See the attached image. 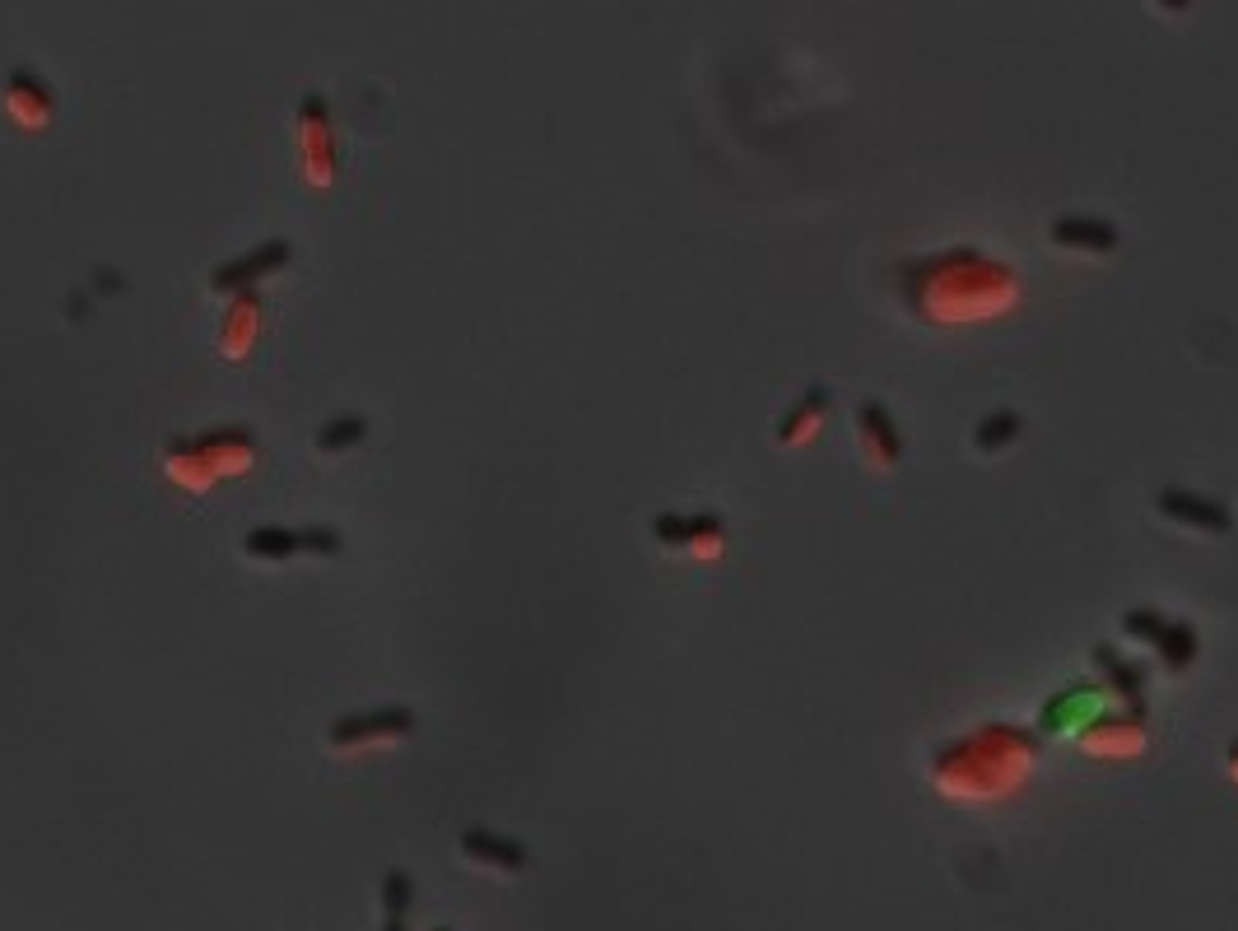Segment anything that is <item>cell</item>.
Instances as JSON below:
<instances>
[{
	"instance_id": "cell-10",
	"label": "cell",
	"mask_w": 1238,
	"mask_h": 931,
	"mask_svg": "<svg viewBox=\"0 0 1238 931\" xmlns=\"http://www.w3.org/2000/svg\"><path fill=\"white\" fill-rule=\"evenodd\" d=\"M405 904H410V876H405V871H391V876H387V908H391V918H396Z\"/></svg>"
},
{
	"instance_id": "cell-1",
	"label": "cell",
	"mask_w": 1238,
	"mask_h": 931,
	"mask_svg": "<svg viewBox=\"0 0 1238 931\" xmlns=\"http://www.w3.org/2000/svg\"><path fill=\"white\" fill-rule=\"evenodd\" d=\"M415 731V713L410 708H377V713H350L340 717L326 741L336 750H354V745H373V741H401Z\"/></svg>"
},
{
	"instance_id": "cell-6",
	"label": "cell",
	"mask_w": 1238,
	"mask_h": 931,
	"mask_svg": "<svg viewBox=\"0 0 1238 931\" xmlns=\"http://www.w3.org/2000/svg\"><path fill=\"white\" fill-rule=\"evenodd\" d=\"M5 103H10V112L19 117L24 126H47L52 122V89L33 75V70H14L10 80H5Z\"/></svg>"
},
{
	"instance_id": "cell-7",
	"label": "cell",
	"mask_w": 1238,
	"mask_h": 931,
	"mask_svg": "<svg viewBox=\"0 0 1238 931\" xmlns=\"http://www.w3.org/2000/svg\"><path fill=\"white\" fill-rule=\"evenodd\" d=\"M256 326H261V294H243L238 303L229 308V322H224V350H229V359H243L247 340L256 336Z\"/></svg>"
},
{
	"instance_id": "cell-2",
	"label": "cell",
	"mask_w": 1238,
	"mask_h": 931,
	"mask_svg": "<svg viewBox=\"0 0 1238 931\" xmlns=\"http://www.w3.org/2000/svg\"><path fill=\"white\" fill-rule=\"evenodd\" d=\"M252 559H289V554H340V531L312 527V531H289V527H256L247 531L243 545Z\"/></svg>"
},
{
	"instance_id": "cell-9",
	"label": "cell",
	"mask_w": 1238,
	"mask_h": 931,
	"mask_svg": "<svg viewBox=\"0 0 1238 931\" xmlns=\"http://www.w3.org/2000/svg\"><path fill=\"white\" fill-rule=\"evenodd\" d=\"M364 433H368V419H359V415L331 419V424L317 433V447H322V452H340V447H354Z\"/></svg>"
},
{
	"instance_id": "cell-3",
	"label": "cell",
	"mask_w": 1238,
	"mask_h": 931,
	"mask_svg": "<svg viewBox=\"0 0 1238 931\" xmlns=\"http://www.w3.org/2000/svg\"><path fill=\"white\" fill-rule=\"evenodd\" d=\"M196 443V457L205 461V471L215 475H243L247 466H252L256 457V443L252 433L243 429V424H224V429H210L201 433V438H191Z\"/></svg>"
},
{
	"instance_id": "cell-8",
	"label": "cell",
	"mask_w": 1238,
	"mask_h": 931,
	"mask_svg": "<svg viewBox=\"0 0 1238 931\" xmlns=\"http://www.w3.org/2000/svg\"><path fill=\"white\" fill-rule=\"evenodd\" d=\"M461 848L471 857H485V862H503V866H522V848L517 843H503L498 834H485V829H466Z\"/></svg>"
},
{
	"instance_id": "cell-5",
	"label": "cell",
	"mask_w": 1238,
	"mask_h": 931,
	"mask_svg": "<svg viewBox=\"0 0 1238 931\" xmlns=\"http://www.w3.org/2000/svg\"><path fill=\"white\" fill-rule=\"evenodd\" d=\"M303 149H308L312 163V182L322 187L336 177V145H331V117H326V103L317 94L303 103Z\"/></svg>"
},
{
	"instance_id": "cell-4",
	"label": "cell",
	"mask_w": 1238,
	"mask_h": 931,
	"mask_svg": "<svg viewBox=\"0 0 1238 931\" xmlns=\"http://www.w3.org/2000/svg\"><path fill=\"white\" fill-rule=\"evenodd\" d=\"M284 261H289V243H284V238H270V243L243 252V257L229 261V266H215L210 284H215V289H224V294H233V289H252L256 280H266L270 270H280Z\"/></svg>"
}]
</instances>
